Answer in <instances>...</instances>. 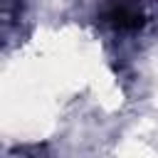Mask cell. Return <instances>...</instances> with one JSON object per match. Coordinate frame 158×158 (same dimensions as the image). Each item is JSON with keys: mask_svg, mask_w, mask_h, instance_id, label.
I'll return each mask as SVG.
<instances>
[{"mask_svg": "<svg viewBox=\"0 0 158 158\" xmlns=\"http://www.w3.org/2000/svg\"><path fill=\"white\" fill-rule=\"evenodd\" d=\"M148 0H104L99 7V20L118 35H133L148 22Z\"/></svg>", "mask_w": 158, "mask_h": 158, "instance_id": "1", "label": "cell"}]
</instances>
